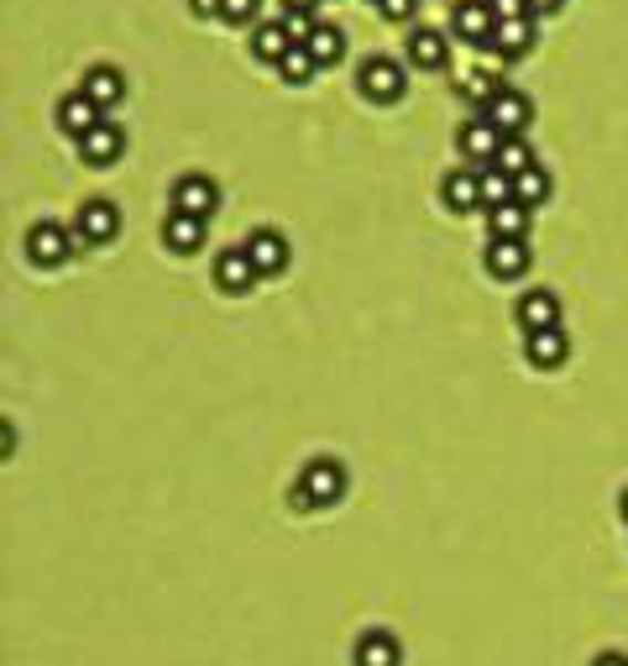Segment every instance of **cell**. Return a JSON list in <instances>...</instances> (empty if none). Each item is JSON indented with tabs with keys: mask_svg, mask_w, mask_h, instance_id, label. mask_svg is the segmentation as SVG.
<instances>
[{
	"mask_svg": "<svg viewBox=\"0 0 628 666\" xmlns=\"http://www.w3.org/2000/svg\"><path fill=\"white\" fill-rule=\"evenodd\" d=\"M341 488H346V472H341V462H331V457H314L304 472H299V488L289 493L294 499V509H325L341 499Z\"/></svg>",
	"mask_w": 628,
	"mask_h": 666,
	"instance_id": "6da1fadb",
	"label": "cell"
},
{
	"mask_svg": "<svg viewBox=\"0 0 628 666\" xmlns=\"http://www.w3.org/2000/svg\"><path fill=\"white\" fill-rule=\"evenodd\" d=\"M530 116H534L530 95H519V90H509V84L482 105V122H492L503 137H524V132H530Z\"/></svg>",
	"mask_w": 628,
	"mask_h": 666,
	"instance_id": "7a4b0ae2",
	"label": "cell"
},
{
	"mask_svg": "<svg viewBox=\"0 0 628 666\" xmlns=\"http://www.w3.org/2000/svg\"><path fill=\"white\" fill-rule=\"evenodd\" d=\"M220 205V189L205 174H184V179L174 184V210L178 216H199V221H210Z\"/></svg>",
	"mask_w": 628,
	"mask_h": 666,
	"instance_id": "3957f363",
	"label": "cell"
},
{
	"mask_svg": "<svg viewBox=\"0 0 628 666\" xmlns=\"http://www.w3.org/2000/svg\"><path fill=\"white\" fill-rule=\"evenodd\" d=\"M356 84H362V95L367 101H377V105H388V101H398L404 95V69L393 59H373V63H362V74H356Z\"/></svg>",
	"mask_w": 628,
	"mask_h": 666,
	"instance_id": "277c9868",
	"label": "cell"
},
{
	"mask_svg": "<svg viewBox=\"0 0 628 666\" xmlns=\"http://www.w3.org/2000/svg\"><path fill=\"white\" fill-rule=\"evenodd\" d=\"M27 252H32V263L59 268V263H69V258H74V237H69L59 221H42V226H32V237H27Z\"/></svg>",
	"mask_w": 628,
	"mask_h": 666,
	"instance_id": "5b68a950",
	"label": "cell"
},
{
	"mask_svg": "<svg viewBox=\"0 0 628 666\" xmlns=\"http://www.w3.org/2000/svg\"><path fill=\"white\" fill-rule=\"evenodd\" d=\"M492 32H498V17H492L488 0H461L456 6V38L477 42V48H492Z\"/></svg>",
	"mask_w": 628,
	"mask_h": 666,
	"instance_id": "8992f818",
	"label": "cell"
},
{
	"mask_svg": "<svg viewBox=\"0 0 628 666\" xmlns=\"http://www.w3.org/2000/svg\"><path fill=\"white\" fill-rule=\"evenodd\" d=\"M116 231H121V210H116V205H111V200H84V210H78V237H84V242L105 247Z\"/></svg>",
	"mask_w": 628,
	"mask_h": 666,
	"instance_id": "52a82bcc",
	"label": "cell"
},
{
	"mask_svg": "<svg viewBox=\"0 0 628 666\" xmlns=\"http://www.w3.org/2000/svg\"><path fill=\"white\" fill-rule=\"evenodd\" d=\"M257 279V263L247 247H231V252H220L216 258V283L226 289V294H247Z\"/></svg>",
	"mask_w": 628,
	"mask_h": 666,
	"instance_id": "ba28073f",
	"label": "cell"
},
{
	"mask_svg": "<svg viewBox=\"0 0 628 666\" xmlns=\"http://www.w3.org/2000/svg\"><path fill=\"white\" fill-rule=\"evenodd\" d=\"M121 147H126V137H121L116 122H100L90 137H78V153H84L90 168H111V163L121 158Z\"/></svg>",
	"mask_w": 628,
	"mask_h": 666,
	"instance_id": "9c48e42d",
	"label": "cell"
},
{
	"mask_svg": "<svg viewBox=\"0 0 628 666\" xmlns=\"http://www.w3.org/2000/svg\"><path fill=\"white\" fill-rule=\"evenodd\" d=\"M519 325H524V336H530V331L561 325V300H555L550 289H530V294L519 300Z\"/></svg>",
	"mask_w": 628,
	"mask_h": 666,
	"instance_id": "30bf717a",
	"label": "cell"
},
{
	"mask_svg": "<svg viewBox=\"0 0 628 666\" xmlns=\"http://www.w3.org/2000/svg\"><path fill=\"white\" fill-rule=\"evenodd\" d=\"M498 147H503V132H498L492 122H467L461 126V153H467V163L488 168V163L498 158Z\"/></svg>",
	"mask_w": 628,
	"mask_h": 666,
	"instance_id": "8fae6325",
	"label": "cell"
},
{
	"mask_svg": "<svg viewBox=\"0 0 628 666\" xmlns=\"http://www.w3.org/2000/svg\"><path fill=\"white\" fill-rule=\"evenodd\" d=\"M530 247L524 242H509V237H492L488 242V273L498 279H519V273H530Z\"/></svg>",
	"mask_w": 628,
	"mask_h": 666,
	"instance_id": "7c38bea8",
	"label": "cell"
},
{
	"mask_svg": "<svg viewBox=\"0 0 628 666\" xmlns=\"http://www.w3.org/2000/svg\"><path fill=\"white\" fill-rule=\"evenodd\" d=\"M446 205H451L456 216L482 210V168H456L451 179H446Z\"/></svg>",
	"mask_w": 628,
	"mask_h": 666,
	"instance_id": "4fadbf2b",
	"label": "cell"
},
{
	"mask_svg": "<svg viewBox=\"0 0 628 666\" xmlns=\"http://www.w3.org/2000/svg\"><path fill=\"white\" fill-rule=\"evenodd\" d=\"M524 352H530L534 367H555V363H566L571 342L561 325H550V331H530V336H524Z\"/></svg>",
	"mask_w": 628,
	"mask_h": 666,
	"instance_id": "5bb4252c",
	"label": "cell"
},
{
	"mask_svg": "<svg viewBox=\"0 0 628 666\" xmlns=\"http://www.w3.org/2000/svg\"><path fill=\"white\" fill-rule=\"evenodd\" d=\"M247 252H252L257 273H283V268H289V242H283L278 231H252V237H247Z\"/></svg>",
	"mask_w": 628,
	"mask_h": 666,
	"instance_id": "9a60e30c",
	"label": "cell"
},
{
	"mask_svg": "<svg viewBox=\"0 0 628 666\" xmlns=\"http://www.w3.org/2000/svg\"><path fill=\"white\" fill-rule=\"evenodd\" d=\"M59 122H63V132H74V137H90V132L105 122V111H100L90 95H69V101L59 105Z\"/></svg>",
	"mask_w": 628,
	"mask_h": 666,
	"instance_id": "2e32d148",
	"label": "cell"
},
{
	"mask_svg": "<svg viewBox=\"0 0 628 666\" xmlns=\"http://www.w3.org/2000/svg\"><path fill=\"white\" fill-rule=\"evenodd\" d=\"M530 48H534V17L498 21V32H492V53H503V59H519V53H530Z\"/></svg>",
	"mask_w": 628,
	"mask_h": 666,
	"instance_id": "e0dca14e",
	"label": "cell"
},
{
	"mask_svg": "<svg viewBox=\"0 0 628 666\" xmlns=\"http://www.w3.org/2000/svg\"><path fill=\"white\" fill-rule=\"evenodd\" d=\"M488 226H492V237H509V242H524L530 237V205H492L488 210Z\"/></svg>",
	"mask_w": 628,
	"mask_h": 666,
	"instance_id": "ac0fdd59",
	"label": "cell"
},
{
	"mask_svg": "<svg viewBox=\"0 0 628 666\" xmlns=\"http://www.w3.org/2000/svg\"><path fill=\"white\" fill-rule=\"evenodd\" d=\"M252 53L262 63H283L289 53H294V38L283 32V21H262V27H257V38H252Z\"/></svg>",
	"mask_w": 628,
	"mask_h": 666,
	"instance_id": "d6986e66",
	"label": "cell"
},
{
	"mask_svg": "<svg viewBox=\"0 0 628 666\" xmlns=\"http://www.w3.org/2000/svg\"><path fill=\"white\" fill-rule=\"evenodd\" d=\"M163 242L174 247V252H199L205 247V221L199 216H168V226H163Z\"/></svg>",
	"mask_w": 628,
	"mask_h": 666,
	"instance_id": "ffe728a7",
	"label": "cell"
},
{
	"mask_svg": "<svg viewBox=\"0 0 628 666\" xmlns=\"http://www.w3.org/2000/svg\"><path fill=\"white\" fill-rule=\"evenodd\" d=\"M409 59L419 63V69H446L451 48H446V38H440L435 27H419V32L409 38Z\"/></svg>",
	"mask_w": 628,
	"mask_h": 666,
	"instance_id": "44dd1931",
	"label": "cell"
},
{
	"mask_svg": "<svg viewBox=\"0 0 628 666\" xmlns=\"http://www.w3.org/2000/svg\"><path fill=\"white\" fill-rule=\"evenodd\" d=\"M84 95H90L100 111H105V105H116L121 95H126V80H121V69H105V63H100V69H90V74H84Z\"/></svg>",
	"mask_w": 628,
	"mask_h": 666,
	"instance_id": "7402d4cb",
	"label": "cell"
},
{
	"mask_svg": "<svg viewBox=\"0 0 628 666\" xmlns=\"http://www.w3.org/2000/svg\"><path fill=\"white\" fill-rule=\"evenodd\" d=\"M398 662H404V651H398V641L383 635V629H373V635L356 646V666H398Z\"/></svg>",
	"mask_w": 628,
	"mask_h": 666,
	"instance_id": "603a6c76",
	"label": "cell"
},
{
	"mask_svg": "<svg viewBox=\"0 0 628 666\" xmlns=\"http://www.w3.org/2000/svg\"><path fill=\"white\" fill-rule=\"evenodd\" d=\"M492 168H503L509 179H519V174H530L534 168V153L524 137H503V147H498V158H492Z\"/></svg>",
	"mask_w": 628,
	"mask_h": 666,
	"instance_id": "cb8c5ba5",
	"label": "cell"
},
{
	"mask_svg": "<svg viewBox=\"0 0 628 666\" xmlns=\"http://www.w3.org/2000/svg\"><path fill=\"white\" fill-rule=\"evenodd\" d=\"M545 195H550V174L540 168V163H534L530 174H519V179H513V200L530 205V210H534V205H545Z\"/></svg>",
	"mask_w": 628,
	"mask_h": 666,
	"instance_id": "d4e9b609",
	"label": "cell"
},
{
	"mask_svg": "<svg viewBox=\"0 0 628 666\" xmlns=\"http://www.w3.org/2000/svg\"><path fill=\"white\" fill-rule=\"evenodd\" d=\"M310 53H314V63H320V69L341 59V53H346V38H341V27H314Z\"/></svg>",
	"mask_w": 628,
	"mask_h": 666,
	"instance_id": "484cf974",
	"label": "cell"
},
{
	"mask_svg": "<svg viewBox=\"0 0 628 666\" xmlns=\"http://www.w3.org/2000/svg\"><path fill=\"white\" fill-rule=\"evenodd\" d=\"M314 69H320V63H314L310 48H294L289 59L278 63V74H283V84H310V80H314Z\"/></svg>",
	"mask_w": 628,
	"mask_h": 666,
	"instance_id": "4316f807",
	"label": "cell"
},
{
	"mask_svg": "<svg viewBox=\"0 0 628 666\" xmlns=\"http://www.w3.org/2000/svg\"><path fill=\"white\" fill-rule=\"evenodd\" d=\"M509 200H513V179L488 163V168H482V205L492 210V205H509Z\"/></svg>",
	"mask_w": 628,
	"mask_h": 666,
	"instance_id": "83f0119b",
	"label": "cell"
},
{
	"mask_svg": "<svg viewBox=\"0 0 628 666\" xmlns=\"http://www.w3.org/2000/svg\"><path fill=\"white\" fill-rule=\"evenodd\" d=\"M498 90H503V84L492 80V74H482V69H477V74H467V80H461V95H467V101H482V105H488L492 95H498Z\"/></svg>",
	"mask_w": 628,
	"mask_h": 666,
	"instance_id": "f1b7e54d",
	"label": "cell"
},
{
	"mask_svg": "<svg viewBox=\"0 0 628 666\" xmlns=\"http://www.w3.org/2000/svg\"><path fill=\"white\" fill-rule=\"evenodd\" d=\"M314 27H320V21H314L310 11H289V17H283V32H289V38H294V48H310Z\"/></svg>",
	"mask_w": 628,
	"mask_h": 666,
	"instance_id": "f546056e",
	"label": "cell"
},
{
	"mask_svg": "<svg viewBox=\"0 0 628 666\" xmlns=\"http://www.w3.org/2000/svg\"><path fill=\"white\" fill-rule=\"evenodd\" d=\"M488 6H492V17H498V21L530 17V0H488Z\"/></svg>",
	"mask_w": 628,
	"mask_h": 666,
	"instance_id": "4dcf8cb0",
	"label": "cell"
},
{
	"mask_svg": "<svg viewBox=\"0 0 628 666\" xmlns=\"http://www.w3.org/2000/svg\"><path fill=\"white\" fill-rule=\"evenodd\" d=\"M377 11L388 21H409L414 11H419V0H377Z\"/></svg>",
	"mask_w": 628,
	"mask_h": 666,
	"instance_id": "1f68e13d",
	"label": "cell"
},
{
	"mask_svg": "<svg viewBox=\"0 0 628 666\" xmlns=\"http://www.w3.org/2000/svg\"><path fill=\"white\" fill-rule=\"evenodd\" d=\"M220 17H226V21H252L257 17V0H220Z\"/></svg>",
	"mask_w": 628,
	"mask_h": 666,
	"instance_id": "d6a6232c",
	"label": "cell"
},
{
	"mask_svg": "<svg viewBox=\"0 0 628 666\" xmlns=\"http://www.w3.org/2000/svg\"><path fill=\"white\" fill-rule=\"evenodd\" d=\"M195 6V17H220V0H189Z\"/></svg>",
	"mask_w": 628,
	"mask_h": 666,
	"instance_id": "836d02e7",
	"label": "cell"
},
{
	"mask_svg": "<svg viewBox=\"0 0 628 666\" xmlns=\"http://www.w3.org/2000/svg\"><path fill=\"white\" fill-rule=\"evenodd\" d=\"M550 11H561V0H530V17H550Z\"/></svg>",
	"mask_w": 628,
	"mask_h": 666,
	"instance_id": "e575fe53",
	"label": "cell"
},
{
	"mask_svg": "<svg viewBox=\"0 0 628 666\" xmlns=\"http://www.w3.org/2000/svg\"><path fill=\"white\" fill-rule=\"evenodd\" d=\"M592 666H628V656H624V651H608V656H597Z\"/></svg>",
	"mask_w": 628,
	"mask_h": 666,
	"instance_id": "d590c367",
	"label": "cell"
},
{
	"mask_svg": "<svg viewBox=\"0 0 628 666\" xmlns=\"http://www.w3.org/2000/svg\"><path fill=\"white\" fill-rule=\"evenodd\" d=\"M289 11H314V0H289Z\"/></svg>",
	"mask_w": 628,
	"mask_h": 666,
	"instance_id": "8d00e7d4",
	"label": "cell"
},
{
	"mask_svg": "<svg viewBox=\"0 0 628 666\" xmlns=\"http://www.w3.org/2000/svg\"><path fill=\"white\" fill-rule=\"evenodd\" d=\"M624 520H628V493H624Z\"/></svg>",
	"mask_w": 628,
	"mask_h": 666,
	"instance_id": "74e56055",
	"label": "cell"
}]
</instances>
